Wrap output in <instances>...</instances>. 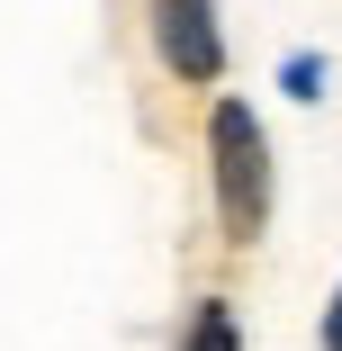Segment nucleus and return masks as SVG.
Wrapping results in <instances>:
<instances>
[{"mask_svg":"<svg viewBox=\"0 0 342 351\" xmlns=\"http://www.w3.org/2000/svg\"><path fill=\"white\" fill-rule=\"evenodd\" d=\"M208 162H217V217H225V243H261L270 226V135L243 99H217L208 117Z\"/></svg>","mask_w":342,"mask_h":351,"instance_id":"nucleus-1","label":"nucleus"},{"mask_svg":"<svg viewBox=\"0 0 342 351\" xmlns=\"http://www.w3.org/2000/svg\"><path fill=\"white\" fill-rule=\"evenodd\" d=\"M324 351H342V289H333V306H324Z\"/></svg>","mask_w":342,"mask_h":351,"instance_id":"nucleus-5","label":"nucleus"},{"mask_svg":"<svg viewBox=\"0 0 342 351\" xmlns=\"http://www.w3.org/2000/svg\"><path fill=\"white\" fill-rule=\"evenodd\" d=\"M154 45L180 82H217L225 73V36H217V10L208 0H162L154 10Z\"/></svg>","mask_w":342,"mask_h":351,"instance_id":"nucleus-2","label":"nucleus"},{"mask_svg":"<svg viewBox=\"0 0 342 351\" xmlns=\"http://www.w3.org/2000/svg\"><path fill=\"white\" fill-rule=\"evenodd\" d=\"M180 351H243V333H234V306H225V298H208V306L189 315Z\"/></svg>","mask_w":342,"mask_h":351,"instance_id":"nucleus-3","label":"nucleus"},{"mask_svg":"<svg viewBox=\"0 0 342 351\" xmlns=\"http://www.w3.org/2000/svg\"><path fill=\"white\" fill-rule=\"evenodd\" d=\"M280 82H289L297 99H315V90H324V63H315V54H289V73H280Z\"/></svg>","mask_w":342,"mask_h":351,"instance_id":"nucleus-4","label":"nucleus"}]
</instances>
